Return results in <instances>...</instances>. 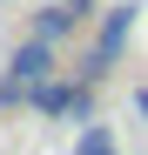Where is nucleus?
Returning <instances> with one entry per match:
<instances>
[{
    "mask_svg": "<svg viewBox=\"0 0 148 155\" xmlns=\"http://www.w3.org/2000/svg\"><path fill=\"white\" fill-rule=\"evenodd\" d=\"M128 27H135V7H108V14H101V34H94L88 61H81V81H101V74L121 61V47H128Z\"/></svg>",
    "mask_w": 148,
    "mask_h": 155,
    "instance_id": "f257e3e1",
    "label": "nucleus"
},
{
    "mask_svg": "<svg viewBox=\"0 0 148 155\" xmlns=\"http://www.w3.org/2000/svg\"><path fill=\"white\" fill-rule=\"evenodd\" d=\"M47 74H54V41L27 34V41L14 47V61H7V81H20V88H40Z\"/></svg>",
    "mask_w": 148,
    "mask_h": 155,
    "instance_id": "f03ea898",
    "label": "nucleus"
},
{
    "mask_svg": "<svg viewBox=\"0 0 148 155\" xmlns=\"http://www.w3.org/2000/svg\"><path fill=\"white\" fill-rule=\"evenodd\" d=\"M27 108H40V115L88 108V81H81V88H74V81H40V88H27Z\"/></svg>",
    "mask_w": 148,
    "mask_h": 155,
    "instance_id": "7ed1b4c3",
    "label": "nucleus"
},
{
    "mask_svg": "<svg viewBox=\"0 0 148 155\" xmlns=\"http://www.w3.org/2000/svg\"><path fill=\"white\" fill-rule=\"evenodd\" d=\"M67 27H81V14H74L67 0H61V7H40V20H34V34H40V41H61Z\"/></svg>",
    "mask_w": 148,
    "mask_h": 155,
    "instance_id": "20e7f679",
    "label": "nucleus"
},
{
    "mask_svg": "<svg viewBox=\"0 0 148 155\" xmlns=\"http://www.w3.org/2000/svg\"><path fill=\"white\" fill-rule=\"evenodd\" d=\"M74 155H121V148H114V135H108L101 121H88V128H81V148H74Z\"/></svg>",
    "mask_w": 148,
    "mask_h": 155,
    "instance_id": "39448f33",
    "label": "nucleus"
},
{
    "mask_svg": "<svg viewBox=\"0 0 148 155\" xmlns=\"http://www.w3.org/2000/svg\"><path fill=\"white\" fill-rule=\"evenodd\" d=\"M135 108H141V115H148V88H141V94H135Z\"/></svg>",
    "mask_w": 148,
    "mask_h": 155,
    "instance_id": "423d86ee",
    "label": "nucleus"
}]
</instances>
